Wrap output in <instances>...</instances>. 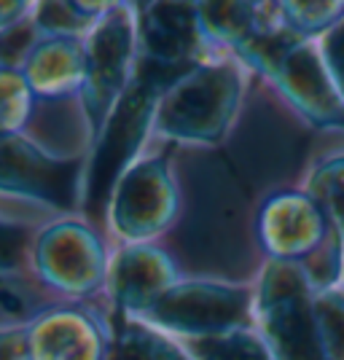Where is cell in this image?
Listing matches in <instances>:
<instances>
[{
	"label": "cell",
	"mask_w": 344,
	"mask_h": 360,
	"mask_svg": "<svg viewBox=\"0 0 344 360\" xmlns=\"http://www.w3.org/2000/svg\"><path fill=\"white\" fill-rule=\"evenodd\" d=\"M30 41V32L27 30H8L0 35V65H8V62H14L22 51H25V46Z\"/></svg>",
	"instance_id": "obj_7"
},
{
	"label": "cell",
	"mask_w": 344,
	"mask_h": 360,
	"mask_svg": "<svg viewBox=\"0 0 344 360\" xmlns=\"http://www.w3.org/2000/svg\"><path fill=\"white\" fill-rule=\"evenodd\" d=\"M16 248H19V237L14 231L0 229V264H11L16 255Z\"/></svg>",
	"instance_id": "obj_8"
},
{
	"label": "cell",
	"mask_w": 344,
	"mask_h": 360,
	"mask_svg": "<svg viewBox=\"0 0 344 360\" xmlns=\"http://www.w3.org/2000/svg\"><path fill=\"white\" fill-rule=\"evenodd\" d=\"M68 169L54 167L38 159L32 150L14 146V143H0V183L35 188L51 199H68Z\"/></svg>",
	"instance_id": "obj_2"
},
{
	"label": "cell",
	"mask_w": 344,
	"mask_h": 360,
	"mask_svg": "<svg viewBox=\"0 0 344 360\" xmlns=\"http://www.w3.org/2000/svg\"><path fill=\"white\" fill-rule=\"evenodd\" d=\"M16 345L14 339H0V360H14Z\"/></svg>",
	"instance_id": "obj_9"
},
{
	"label": "cell",
	"mask_w": 344,
	"mask_h": 360,
	"mask_svg": "<svg viewBox=\"0 0 344 360\" xmlns=\"http://www.w3.org/2000/svg\"><path fill=\"white\" fill-rule=\"evenodd\" d=\"M240 312V301L226 293H194V296H180V299L170 301L167 315L189 323V326H221L226 320L237 317Z\"/></svg>",
	"instance_id": "obj_4"
},
{
	"label": "cell",
	"mask_w": 344,
	"mask_h": 360,
	"mask_svg": "<svg viewBox=\"0 0 344 360\" xmlns=\"http://www.w3.org/2000/svg\"><path fill=\"white\" fill-rule=\"evenodd\" d=\"M205 360H264L261 352L248 339H229V342H208L199 349Z\"/></svg>",
	"instance_id": "obj_5"
},
{
	"label": "cell",
	"mask_w": 344,
	"mask_h": 360,
	"mask_svg": "<svg viewBox=\"0 0 344 360\" xmlns=\"http://www.w3.org/2000/svg\"><path fill=\"white\" fill-rule=\"evenodd\" d=\"M153 97V81H137L132 94L127 97V103L121 105V110L113 116V124L108 129L103 148L97 153V162H94V175H91V194L94 199H100L108 186V180L113 178L116 167L121 165L124 153L129 150V146L135 143V137L140 135V127L146 119V110Z\"/></svg>",
	"instance_id": "obj_1"
},
{
	"label": "cell",
	"mask_w": 344,
	"mask_h": 360,
	"mask_svg": "<svg viewBox=\"0 0 344 360\" xmlns=\"http://www.w3.org/2000/svg\"><path fill=\"white\" fill-rule=\"evenodd\" d=\"M191 44L189 8L183 6H156L148 16V49L162 65H178Z\"/></svg>",
	"instance_id": "obj_3"
},
{
	"label": "cell",
	"mask_w": 344,
	"mask_h": 360,
	"mask_svg": "<svg viewBox=\"0 0 344 360\" xmlns=\"http://www.w3.org/2000/svg\"><path fill=\"white\" fill-rule=\"evenodd\" d=\"M119 360H172L167 355L159 342L153 339H146V336H137L132 333L124 345H121V355Z\"/></svg>",
	"instance_id": "obj_6"
}]
</instances>
